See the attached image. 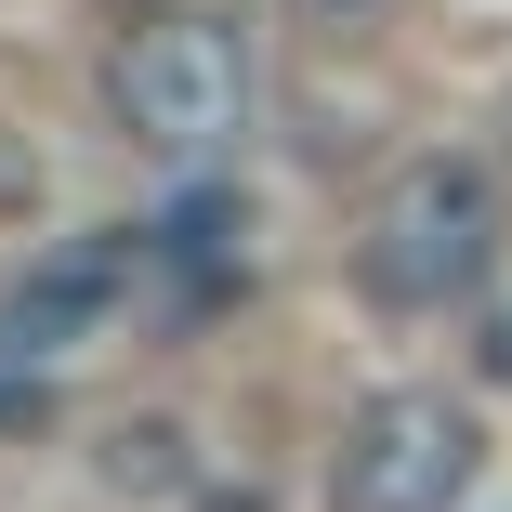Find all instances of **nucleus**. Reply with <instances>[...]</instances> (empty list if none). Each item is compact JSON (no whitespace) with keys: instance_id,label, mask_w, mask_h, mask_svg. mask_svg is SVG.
Wrapping results in <instances>:
<instances>
[{"instance_id":"nucleus-8","label":"nucleus","mask_w":512,"mask_h":512,"mask_svg":"<svg viewBox=\"0 0 512 512\" xmlns=\"http://www.w3.org/2000/svg\"><path fill=\"white\" fill-rule=\"evenodd\" d=\"M0 421H40V368H14V355H0Z\"/></svg>"},{"instance_id":"nucleus-6","label":"nucleus","mask_w":512,"mask_h":512,"mask_svg":"<svg viewBox=\"0 0 512 512\" xmlns=\"http://www.w3.org/2000/svg\"><path fill=\"white\" fill-rule=\"evenodd\" d=\"M92 473H106L119 499H171V486H184L197 460H184V421H119V434H106V460H92Z\"/></svg>"},{"instance_id":"nucleus-2","label":"nucleus","mask_w":512,"mask_h":512,"mask_svg":"<svg viewBox=\"0 0 512 512\" xmlns=\"http://www.w3.org/2000/svg\"><path fill=\"white\" fill-rule=\"evenodd\" d=\"M106 106H119V132L158 145V158H211V145H237V119H250V40H237L224 14H145V27L119 40V66H106Z\"/></svg>"},{"instance_id":"nucleus-5","label":"nucleus","mask_w":512,"mask_h":512,"mask_svg":"<svg viewBox=\"0 0 512 512\" xmlns=\"http://www.w3.org/2000/svg\"><path fill=\"white\" fill-rule=\"evenodd\" d=\"M145 263H158L184 302H224V289L250 276V211H237L224 184H197V197H171V224L145 237Z\"/></svg>"},{"instance_id":"nucleus-4","label":"nucleus","mask_w":512,"mask_h":512,"mask_svg":"<svg viewBox=\"0 0 512 512\" xmlns=\"http://www.w3.org/2000/svg\"><path fill=\"white\" fill-rule=\"evenodd\" d=\"M132 276H145V237H53L14 289H0V355H14V368L79 355V342L132 302Z\"/></svg>"},{"instance_id":"nucleus-9","label":"nucleus","mask_w":512,"mask_h":512,"mask_svg":"<svg viewBox=\"0 0 512 512\" xmlns=\"http://www.w3.org/2000/svg\"><path fill=\"white\" fill-rule=\"evenodd\" d=\"M197 512H263V486H211V499H197Z\"/></svg>"},{"instance_id":"nucleus-1","label":"nucleus","mask_w":512,"mask_h":512,"mask_svg":"<svg viewBox=\"0 0 512 512\" xmlns=\"http://www.w3.org/2000/svg\"><path fill=\"white\" fill-rule=\"evenodd\" d=\"M499 263V184L486 158H407L381 197H368V237H355V276L368 302H394V316H447V302H473Z\"/></svg>"},{"instance_id":"nucleus-7","label":"nucleus","mask_w":512,"mask_h":512,"mask_svg":"<svg viewBox=\"0 0 512 512\" xmlns=\"http://www.w3.org/2000/svg\"><path fill=\"white\" fill-rule=\"evenodd\" d=\"M289 14L316 27V40H355V27H381V14H394V0H289Z\"/></svg>"},{"instance_id":"nucleus-3","label":"nucleus","mask_w":512,"mask_h":512,"mask_svg":"<svg viewBox=\"0 0 512 512\" xmlns=\"http://www.w3.org/2000/svg\"><path fill=\"white\" fill-rule=\"evenodd\" d=\"M473 473H486V421L447 381H394L329 447V512H460Z\"/></svg>"},{"instance_id":"nucleus-10","label":"nucleus","mask_w":512,"mask_h":512,"mask_svg":"<svg viewBox=\"0 0 512 512\" xmlns=\"http://www.w3.org/2000/svg\"><path fill=\"white\" fill-rule=\"evenodd\" d=\"M106 14H158V0H106Z\"/></svg>"}]
</instances>
